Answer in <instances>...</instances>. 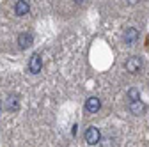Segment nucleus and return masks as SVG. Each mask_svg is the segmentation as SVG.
I'll return each mask as SVG.
<instances>
[{"instance_id": "1", "label": "nucleus", "mask_w": 149, "mask_h": 147, "mask_svg": "<svg viewBox=\"0 0 149 147\" xmlns=\"http://www.w3.org/2000/svg\"><path fill=\"white\" fill-rule=\"evenodd\" d=\"M84 138H85V142H87L89 145H96V144L101 142V133H100L98 128L89 126L87 130H85V133H84Z\"/></svg>"}, {"instance_id": "2", "label": "nucleus", "mask_w": 149, "mask_h": 147, "mask_svg": "<svg viewBox=\"0 0 149 147\" xmlns=\"http://www.w3.org/2000/svg\"><path fill=\"white\" fill-rule=\"evenodd\" d=\"M41 67H43V59L39 53H34L30 60H29V71L32 75H37V73H41Z\"/></svg>"}, {"instance_id": "3", "label": "nucleus", "mask_w": 149, "mask_h": 147, "mask_svg": "<svg viewBox=\"0 0 149 147\" xmlns=\"http://www.w3.org/2000/svg\"><path fill=\"white\" fill-rule=\"evenodd\" d=\"M124 67H126V71H128V73L135 75V73H139V71H140V67H142V60H140L139 57H130V59L124 62Z\"/></svg>"}, {"instance_id": "4", "label": "nucleus", "mask_w": 149, "mask_h": 147, "mask_svg": "<svg viewBox=\"0 0 149 147\" xmlns=\"http://www.w3.org/2000/svg\"><path fill=\"white\" fill-rule=\"evenodd\" d=\"M139 37H140V34H139V30L137 28H126V32H124V44L126 46H133L137 41H139Z\"/></svg>"}, {"instance_id": "5", "label": "nucleus", "mask_w": 149, "mask_h": 147, "mask_svg": "<svg viewBox=\"0 0 149 147\" xmlns=\"http://www.w3.org/2000/svg\"><path fill=\"white\" fill-rule=\"evenodd\" d=\"M32 43H34V35H32L30 32H23V34L18 35V46H20L22 50L32 46Z\"/></svg>"}, {"instance_id": "6", "label": "nucleus", "mask_w": 149, "mask_h": 147, "mask_svg": "<svg viewBox=\"0 0 149 147\" xmlns=\"http://www.w3.org/2000/svg\"><path fill=\"white\" fill-rule=\"evenodd\" d=\"M30 12V4L27 2V0H18V2L14 4V14L16 16H25Z\"/></svg>"}, {"instance_id": "7", "label": "nucleus", "mask_w": 149, "mask_h": 147, "mask_svg": "<svg viewBox=\"0 0 149 147\" xmlns=\"http://www.w3.org/2000/svg\"><path fill=\"white\" fill-rule=\"evenodd\" d=\"M100 108H101V101L98 98H89L85 101V110H87L89 114H96Z\"/></svg>"}, {"instance_id": "8", "label": "nucleus", "mask_w": 149, "mask_h": 147, "mask_svg": "<svg viewBox=\"0 0 149 147\" xmlns=\"http://www.w3.org/2000/svg\"><path fill=\"white\" fill-rule=\"evenodd\" d=\"M130 112H132L133 115H142L144 112H146V105L140 101V99H137V101H130Z\"/></svg>"}, {"instance_id": "9", "label": "nucleus", "mask_w": 149, "mask_h": 147, "mask_svg": "<svg viewBox=\"0 0 149 147\" xmlns=\"http://www.w3.org/2000/svg\"><path fill=\"white\" fill-rule=\"evenodd\" d=\"M128 99L130 101H137V99H140V92H139V89H130L128 90Z\"/></svg>"}, {"instance_id": "10", "label": "nucleus", "mask_w": 149, "mask_h": 147, "mask_svg": "<svg viewBox=\"0 0 149 147\" xmlns=\"http://www.w3.org/2000/svg\"><path fill=\"white\" fill-rule=\"evenodd\" d=\"M16 108H18L16 98H7V110H16Z\"/></svg>"}, {"instance_id": "11", "label": "nucleus", "mask_w": 149, "mask_h": 147, "mask_svg": "<svg viewBox=\"0 0 149 147\" xmlns=\"http://www.w3.org/2000/svg\"><path fill=\"white\" fill-rule=\"evenodd\" d=\"M77 2H78V4H84V2H85V0H77Z\"/></svg>"}]
</instances>
